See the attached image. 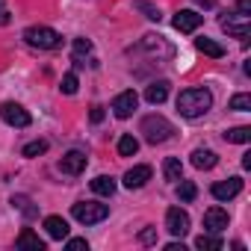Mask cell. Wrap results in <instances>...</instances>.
<instances>
[{"instance_id": "cb8c5ba5", "label": "cell", "mask_w": 251, "mask_h": 251, "mask_svg": "<svg viewBox=\"0 0 251 251\" xmlns=\"http://www.w3.org/2000/svg\"><path fill=\"white\" fill-rule=\"evenodd\" d=\"M227 109H236V112H245V109H251V95H245V92L233 95V98H230V103H227Z\"/></svg>"}, {"instance_id": "484cf974", "label": "cell", "mask_w": 251, "mask_h": 251, "mask_svg": "<svg viewBox=\"0 0 251 251\" xmlns=\"http://www.w3.org/2000/svg\"><path fill=\"white\" fill-rule=\"evenodd\" d=\"M139 12H145V18H151V21H160L163 15H160V9L154 6V3H148V0H136V3H133Z\"/></svg>"}, {"instance_id": "30bf717a", "label": "cell", "mask_w": 251, "mask_h": 251, "mask_svg": "<svg viewBox=\"0 0 251 251\" xmlns=\"http://www.w3.org/2000/svg\"><path fill=\"white\" fill-rule=\"evenodd\" d=\"M201 21H204V15H198V12H192V9H180L172 24H175V30H180V33H195V30L201 27Z\"/></svg>"}, {"instance_id": "603a6c76", "label": "cell", "mask_w": 251, "mask_h": 251, "mask_svg": "<svg viewBox=\"0 0 251 251\" xmlns=\"http://www.w3.org/2000/svg\"><path fill=\"white\" fill-rule=\"evenodd\" d=\"M136 151H139V142H136V136L124 133V136L118 139V154H121V157H133Z\"/></svg>"}, {"instance_id": "e0dca14e", "label": "cell", "mask_w": 251, "mask_h": 251, "mask_svg": "<svg viewBox=\"0 0 251 251\" xmlns=\"http://www.w3.org/2000/svg\"><path fill=\"white\" fill-rule=\"evenodd\" d=\"M195 48L204 53V56H213V59H222L225 56V48L219 45V42H213V39H207V36H201V39H195Z\"/></svg>"}, {"instance_id": "83f0119b", "label": "cell", "mask_w": 251, "mask_h": 251, "mask_svg": "<svg viewBox=\"0 0 251 251\" xmlns=\"http://www.w3.org/2000/svg\"><path fill=\"white\" fill-rule=\"evenodd\" d=\"M92 53V42L89 39H74V59H83Z\"/></svg>"}, {"instance_id": "ac0fdd59", "label": "cell", "mask_w": 251, "mask_h": 251, "mask_svg": "<svg viewBox=\"0 0 251 251\" xmlns=\"http://www.w3.org/2000/svg\"><path fill=\"white\" fill-rule=\"evenodd\" d=\"M145 98H148V103H163V100L169 98V80H157V83H151V86L145 89Z\"/></svg>"}, {"instance_id": "9a60e30c", "label": "cell", "mask_w": 251, "mask_h": 251, "mask_svg": "<svg viewBox=\"0 0 251 251\" xmlns=\"http://www.w3.org/2000/svg\"><path fill=\"white\" fill-rule=\"evenodd\" d=\"M219 163V157H216V151H210V148H198V151H192V166L195 169H213Z\"/></svg>"}, {"instance_id": "8fae6325", "label": "cell", "mask_w": 251, "mask_h": 251, "mask_svg": "<svg viewBox=\"0 0 251 251\" xmlns=\"http://www.w3.org/2000/svg\"><path fill=\"white\" fill-rule=\"evenodd\" d=\"M225 227H227V213L222 207H210L204 213V230L207 233H222Z\"/></svg>"}, {"instance_id": "ba28073f", "label": "cell", "mask_w": 251, "mask_h": 251, "mask_svg": "<svg viewBox=\"0 0 251 251\" xmlns=\"http://www.w3.org/2000/svg\"><path fill=\"white\" fill-rule=\"evenodd\" d=\"M166 227H169L172 236H186V230H189V216H186V210L172 207V210L166 213Z\"/></svg>"}, {"instance_id": "d6a6232c", "label": "cell", "mask_w": 251, "mask_h": 251, "mask_svg": "<svg viewBox=\"0 0 251 251\" xmlns=\"http://www.w3.org/2000/svg\"><path fill=\"white\" fill-rule=\"evenodd\" d=\"M89 118H92V124H100L103 121V106H92V115Z\"/></svg>"}, {"instance_id": "52a82bcc", "label": "cell", "mask_w": 251, "mask_h": 251, "mask_svg": "<svg viewBox=\"0 0 251 251\" xmlns=\"http://www.w3.org/2000/svg\"><path fill=\"white\" fill-rule=\"evenodd\" d=\"M213 198L216 201H230V198H236L239 192H242V177H227V180H219V183H213Z\"/></svg>"}, {"instance_id": "7402d4cb", "label": "cell", "mask_w": 251, "mask_h": 251, "mask_svg": "<svg viewBox=\"0 0 251 251\" xmlns=\"http://www.w3.org/2000/svg\"><path fill=\"white\" fill-rule=\"evenodd\" d=\"M195 248H201V251H219L222 248V239H219V233H201L195 239Z\"/></svg>"}, {"instance_id": "2e32d148", "label": "cell", "mask_w": 251, "mask_h": 251, "mask_svg": "<svg viewBox=\"0 0 251 251\" xmlns=\"http://www.w3.org/2000/svg\"><path fill=\"white\" fill-rule=\"evenodd\" d=\"M15 245H18V248H30V251H45V239H39L30 227H24V230L18 233Z\"/></svg>"}, {"instance_id": "5bb4252c", "label": "cell", "mask_w": 251, "mask_h": 251, "mask_svg": "<svg viewBox=\"0 0 251 251\" xmlns=\"http://www.w3.org/2000/svg\"><path fill=\"white\" fill-rule=\"evenodd\" d=\"M45 230L50 239H68V222L62 216H48L45 219Z\"/></svg>"}, {"instance_id": "277c9868", "label": "cell", "mask_w": 251, "mask_h": 251, "mask_svg": "<svg viewBox=\"0 0 251 251\" xmlns=\"http://www.w3.org/2000/svg\"><path fill=\"white\" fill-rule=\"evenodd\" d=\"M71 216L80 222V225H98L109 216V207L106 204H98V201H80L71 207Z\"/></svg>"}, {"instance_id": "8992f818", "label": "cell", "mask_w": 251, "mask_h": 251, "mask_svg": "<svg viewBox=\"0 0 251 251\" xmlns=\"http://www.w3.org/2000/svg\"><path fill=\"white\" fill-rule=\"evenodd\" d=\"M136 103H139V95H136L133 89L115 95V100H112V112H115V118H130L133 109H136Z\"/></svg>"}, {"instance_id": "44dd1931", "label": "cell", "mask_w": 251, "mask_h": 251, "mask_svg": "<svg viewBox=\"0 0 251 251\" xmlns=\"http://www.w3.org/2000/svg\"><path fill=\"white\" fill-rule=\"evenodd\" d=\"M225 142H233V145L251 142V127H230V130L225 133Z\"/></svg>"}, {"instance_id": "d6986e66", "label": "cell", "mask_w": 251, "mask_h": 251, "mask_svg": "<svg viewBox=\"0 0 251 251\" xmlns=\"http://www.w3.org/2000/svg\"><path fill=\"white\" fill-rule=\"evenodd\" d=\"M92 192H95V195L109 198V195L115 192V180H112V177H106V175H100V177H95V180H92Z\"/></svg>"}, {"instance_id": "4fadbf2b", "label": "cell", "mask_w": 251, "mask_h": 251, "mask_svg": "<svg viewBox=\"0 0 251 251\" xmlns=\"http://www.w3.org/2000/svg\"><path fill=\"white\" fill-rule=\"evenodd\" d=\"M151 180V166H133L127 175H124V186L127 189H142Z\"/></svg>"}, {"instance_id": "f1b7e54d", "label": "cell", "mask_w": 251, "mask_h": 251, "mask_svg": "<svg viewBox=\"0 0 251 251\" xmlns=\"http://www.w3.org/2000/svg\"><path fill=\"white\" fill-rule=\"evenodd\" d=\"M59 89H62V95H74V92H77V74H74V71L65 74L62 83H59Z\"/></svg>"}, {"instance_id": "6da1fadb", "label": "cell", "mask_w": 251, "mask_h": 251, "mask_svg": "<svg viewBox=\"0 0 251 251\" xmlns=\"http://www.w3.org/2000/svg\"><path fill=\"white\" fill-rule=\"evenodd\" d=\"M213 106V95L207 89H183L177 95V112L183 118H198Z\"/></svg>"}, {"instance_id": "7c38bea8", "label": "cell", "mask_w": 251, "mask_h": 251, "mask_svg": "<svg viewBox=\"0 0 251 251\" xmlns=\"http://www.w3.org/2000/svg\"><path fill=\"white\" fill-rule=\"evenodd\" d=\"M59 169H62V175H80L83 169H86V154H80V151H68L62 160H59Z\"/></svg>"}, {"instance_id": "9c48e42d", "label": "cell", "mask_w": 251, "mask_h": 251, "mask_svg": "<svg viewBox=\"0 0 251 251\" xmlns=\"http://www.w3.org/2000/svg\"><path fill=\"white\" fill-rule=\"evenodd\" d=\"M222 30L227 33V36H233V39H248V33H251V21L245 18V15H227V18H222Z\"/></svg>"}, {"instance_id": "1f68e13d", "label": "cell", "mask_w": 251, "mask_h": 251, "mask_svg": "<svg viewBox=\"0 0 251 251\" xmlns=\"http://www.w3.org/2000/svg\"><path fill=\"white\" fill-rule=\"evenodd\" d=\"M12 21V15H9V9H6V3H0V27H6Z\"/></svg>"}, {"instance_id": "4316f807", "label": "cell", "mask_w": 251, "mask_h": 251, "mask_svg": "<svg viewBox=\"0 0 251 251\" xmlns=\"http://www.w3.org/2000/svg\"><path fill=\"white\" fill-rule=\"evenodd\" d=\"M48 151V142L45 139H36V142H30V145H24V157H39V154H45Z\"/></svg>"}, {"instance_id": "836d02e7", "label": "cell", "mask_w": 251, "mask_h": 251, "mask_svg": "<svg viewBox=\"0 0 251 251\" xmlns=\"http://www.w3.org/2000/svg\"><path fill=\"white\" fill-rule=\"evenodd\" d=\"M68 248L71 251H83V248H89V242L86 239H68Z\"/></svg>"}, {"instance_id": "d4e9b609", "label": "cell", "mask_w": 251, "mask_h": 251, "mask_svg": "<svg viewBox=\"0 0 251 251\" xmlns=\"http://www.w3.org/2000/svg\"><path fill=\"white\" fill-rule=\"evenodd\" d=\"M177 195H180V201H195V195H198V189H195V183L192 180H180V186H177Z\"/></svg>"}, {"instance_id": "f546056e", "label": "cell", "mask_w": 251, "mask_h": 251, "mask_svg": "<svg viewBox=\"0 0 251 251\" xmlns=\"http://www.w3.org/2000/svg\"><path fill=\"white\" fill-rule=\"evenodd\" d=\"M139 242H142V245H154V242H157V227H145V230L139 233Z\"/></svg>"}, {"instance_id": "e575fe53", "label": "cell", "mask_w": 251, "mask_h": 251, "mask_svg": "<svg viewBox=\"0 0 251 251\" xmlns=\"http://www.w3.org/2000/svg\"><path fill=\"white\" fill-rule=\"evenodd\" d=\"M195 3L204 6V9H213V6H216V0H195Z\"/></svg>"}, {"instance_id": "7a4b0ae2", "label": "cell", "mask_w": 251, "mask_h": 251, "mask_svg": "<svg viewBox=\"0 0 251 251\" xmlns=\"http://www.w3.org/2000/svg\"><path fill=\"white\" fill-rule=\"evenodd\" d=\"M24 42L30 48H39V50H56L62 48V36L50 27H27L24 30Z\"/></svg>"}, {"instance_id": "ffe728a7", "label": "cell", "mask_w": 251, "mask_h": 251, "mask_svg": "<svg viewBox=\"0 0 251 251\" xmlns=\"http://www.w3.org/2000/svg\"><path fill=\"white\" fill-rule=\"evenodd\" d=\"M163 175H166V180H172V183H177V180L183 177V166H180V160H175V157H169V160L163 163Z\"/></svg>"}, {"instance_id": "3957f363", "label": "cell", "mask_w": 251, "mask_h": 251, "mask_svg": "<svg viewBox=\"0 0 251 251\" xmlns=\"http://www.w3.org/2000/svg\"><path fill=\"white\" fill-rule=\"evenodd\" d=\"M142 133H145V139L151 145H160V142L172 139L175 127H172V121L163 118V115H148V118H142Z\"/></svg>"}, {"instance_id": "d590c367", "label": "cell", "mask_w": 251, "mask_h": 251, "mask_svg": "<svg viewBox=\"0 0 251 251\" xmlns=\"http://www.w3.org/2000/svg\"><path fill=\"white\" fill-rule=\"evenodd\" d=\"M166 251H186V248H183L180 242H169V245H166Z\"/></svg>"}, {"instance_id": "4dcf8cb0", "label": "cell", "mask_w": 251, "mask_h": 251, "mask_svg": "<svg viewBox=\"0 0 251 251\" xmlns=\"http://www.w3.org/2000/svg\"><path fill=\"white\" fill-rule=\"evenodd\" d=\"M236 12L248 18V15H251V0H239V3H236Z\"/></svg>"}, {"instance_id": "5b68a950", "label": "cell", "mask_w": 251, "mask_h": 251, "mask_svg": "<svg viewBox=\"0 0 251 251\" xmlns=\"http://www.w3.org/2000/svg\"><path fill=\"white\" fill-rule=\"evenodd\" d=\"M0 118H3L6 124H12V127H30V112L21 106V103H15V100H6V103H0Z\"/></svg>"}]
</instances>
